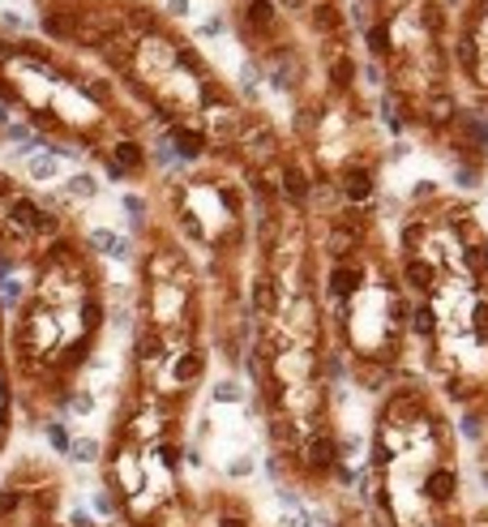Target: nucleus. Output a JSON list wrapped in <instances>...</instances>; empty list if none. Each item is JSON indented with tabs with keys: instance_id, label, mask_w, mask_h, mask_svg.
<instances>
[{
	"instance_id": "f257e3e1",
	"label": "nucleus",
	"mask_w": 488,
	"mask_h": 527,
	"mask_svg": "<svg viewBox=\"0 0 488 527\" xmlns=\"http://www.w3.org/2000/svg\"><path fill=\"white\" fill-rule=\"evenodd\" d=\"M167 146L176 159H197L205 150V133L189 129V124H167Z\"/></svg>"
},
{
	"instance_id": "f03ea898",
	"label": "nucleus",
	"mask_w": 488,
	"mask_h": 527,
	"mask_svg": "<svg viewBox=\"0 0 488 527\" xmlns=\"http://www.w3.org/2000/svg\"><path fill=\"white\" fill-rule=\"evenodd\" d=\"M90 249H99V253H108V258H116V262H124L128 253H133V244H128L124 236H116L112 228H94V232H90Z\"/></svg>"
},
{
	"instance_id": "7ed1b4c3",
	"label": "nucleus",
	"mask_w": 488,
	"mask_h": 527,
	"mask_svg": "<svg viewBox=\"0 0 488 527\" xmlns=\"http://www.w3.org/2000/svg\"><path fill=\"white\" fill-rule=\"evenodd\" d=\"M26 176H31V181H39V185L56 181V176H60L56 155H51V150H43V155H31V159H26Z\"/></svg>"
},
{
	"instance_id": "20e7f679",
	"label": "nucleus",
	"mask_w": 488,
	"mask_h": 527,
	"mask_svg": "<svg viewBox=\"0 0 488 527\" xmlns=\"http://www.w3.org/2000/svg\"><path fill=\"white\" fill-rule=\"evenodd\" d=\"M112 155H116V172L124 176V172H142L146 167V155H142V146L137 142H116V150H112Z\"/></svg>"
},
{
	"instance_id": "39448f33",
	"label": "nucleus",
	"mask_w": 488,
	"mask_h": 527,
	"mask_svg": "<svg viewBox=\"0 0 488 527\" xmlns=\"http://www.w3.org/2000/svg\"><path fill=\"white\" fill-rule=\"evenodd\" d=\"M65 197H73V202H90V197H99V181L90 172H77L65 181Z\"/></svg>"
},
{
	"instance_id": "423d86ee",
	"label": "nucleus",
	"mask_w": 488,
	"mask_h": 527,
	"mask_svg": "<svg viewBox=\"0 0 488 527\" xmlns=\"http://www.w3.org/2000/svg\"><path fill=\"white\" fill-rule=\"evenodd\" d=\"M69 459H73V463H94V459H99V442H94V437H77V442L69 446Z\"/></svg>"
},
{
	"instance_id": "0eeeda50",
	"label": "nucleus",
	"mask_w": 488,
	"mask_h": 527,
	"mask_svg": "<svg viewBox=\"0 0 488 527\" xmlns=\"http://www.w3.org/2000/svg\"><path fill=\"white\" fill-rule=\"evenodd\" d=\"M47 442H51V450H60V455H69V446H73V437H69V429H65L60 420L47 424Z\"/></svg>"
},
{
	"instance_id": "6e6552de",
	"label": "nucleus",
	"mask_w": 488,
	"mask_h": 527,
	"mask_svg": "<svg viewBox=\"0 0 488 527\" xmlns=\"http://www.w3.org/2000/svg\"><path fill=\"white\" fill-rule=\"evenodd\" d=\"M249 22H253V26H270V22H274V5H270V0H253V5H249Z\"/></svg>"
},
{
	"instance_id": "1a4fd4ad",
	"label": "nucleus",
	"mask_w": 488,
	"mask_h": 527,
	"mask_svg": "<svg viewBox=\"0 0 488 527\" xmlns=\"http://www.w3.org/2000/svg\"><path fill=\"white\" fill-rule=\"evenodd\" d=\"M69 408H73L77 416H90V412H94V394H90V390H77V394L69 399Z\"/></svg>"
},
{
	"instance_id": "9d476101",
	"label": "nucleus",
	"mask_w": 488,
	"mask_h": 527,
	"mask_svg": "<svg viewBox=\"0 0 488 527\" xmlns=\"http://www.w3.org/2000/svg\"><path fill=\"white\" fill-rule=\"evenodd\" d=\"M90 506H94V515H103V519H116V497H108V493H94Z\"/></svg>"
},
{
	"instance_id": "9b49d317",
	"label": "nucleus",
	"mask_w": 488,
	"mask_h": 527,
	"mask_svg": "<svg viewBox=\"0 0 488 527\" xmlns=\"http://www.w3.org/2000/svg\"><path fill=\"white\" fill-rule=\"evenodd\" d=\"M214 399H219V403H240V386L223 378V382L214 386Z\"/></svg>"
},
{
	"instance_id": "f8f14e48",
	"label": "nucleus",
	"mask_w": 488,
	"mask_h": 527,
	"mask_svg": "<svg viewBox=\"0 0 488 527\" xmlns=\"http://www.w3.org/2000/svg\"><path fill=\"white\" fill-rule=\"evenodd\" d=\"M120 206H124V210H128V215H133V219H137V223H142V219H146V202H142V197H137V193H124V197H120Z\"/></svg>"
},
{
	"instance_id": "ddd939ff",
	"label": "nucleus",
	"mask_w": 488,
	"mask_h": 527,
	"mask_svg": "<svg viewBox=\"0 0 488 527\" xmlns=\"http://www.w3.org/2000/svg\"><path fill=\"white\" fill-rule=\"evenodd\" d=\"M283 181H287V197H304V193H308V185H304V176H300L296 167H292L287 176H283Z\"/></svg>"
},
{
	"instance_id": "4468645a",
	"label": "nucleus",
	"mask_w": 488,
	"mask_h": 527,
	"mask_svg": "<svg viewBox=\"0 0 488 527\" xmlns=\"http://www.w3.org/2000/svg\"><path fill=\"white\" fill-rule=\"evenodd\" d=\"M347 193H351V197H369V176H351Z\"/></svg>"
},
{
	"instance_id": "2eb2a0df",
	"label": "nucleus",
	"mask_w": 488,
	"mask_h": 527,
	"mask_svg": "<svg viewBox=\"0 0 488 527\" xmlns=\"http://www.w3.org/2000/svg\"><path fill=\"white\" fill-rule=\"evenodd\" d=\"M240 86H244L249 94L257 90V69H253V65H244V69H240Z\"/></svg>"
},
{
	"instance_id": "dca6fc26",
	"label": "nucleus",
	"mask_w": 488,
	"mask_h": 527,
	"mask_svg": "<svg viewBox=\"0 0 488 527\" xmlns=\"http://www.w3.org/2000/svg\"><path fill=\"white\" fill-rule=\"evenodd\" d=\"M167 13L171 17H185L189 13V0H167Z\"/></svg>"
},
{
	"instance_id": "f3484780",
	"label": "nucleus",
	"mask_w": 488,
	"mask_h": 527,
	"mask_svg": "<svg viewBox=\"0 0 488 527\" xmlns=\"http://www.w3.org/2000/svg\"><path fill=\"white\" fill-rule=\"evenodd\" d=\"M5 124H9V108H5V103H0V129H5Z\"/></svg>"
},
{
	"instance_id": "a211bd4d",
	"label": "nucleus",
	"mask_w": 488,
	"mask_h": 527,
	"mask_svg": "<svg viewBox=\"0 0 488 527\" xmlns=\"http://www.w3.org/2000/svg\"><path fill=\"white\" fill-rule=\"evenodd\" d=\"M287 5H292V9H296V5H304V0H287Z\"/></svg>"
}]
</instances>
